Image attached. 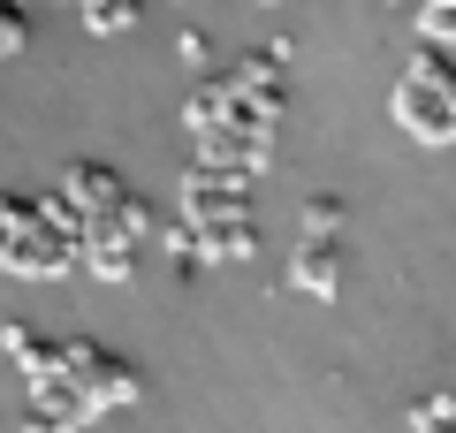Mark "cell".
<instances>
[{
    "label": "cell",
    "mask_w": 456,
    "mask_h": 433,
    "mask_svg": "<svg viewBox=\"0 0 456 433\" xmlns=\"http://www.w3.org/2000/svg\"><path fill=\"white\" fill-rule=\"evenodd\" d=\"M61 191L84 206V221H92V213H107V206H122V183H114L107 167H69V183H61Z\"/></svg>",
    "instance_id": "6da1fadb"
},
{
    "label": "cell",
    "mask_w": 456,
    "mask_h": 433,
    "mask_svg": "<svg viewBox=\"0 0 456 433\" xmlns=\"http://www.w3.org/2000/svg\"><path fill=\"white\" fill-rule=\"evenodd\" d=\"M297 274H305V289H335V258H327V251H305Z\"/></svg>",
    "instance_id": "7a4b0ae2"
}]
</instances>
